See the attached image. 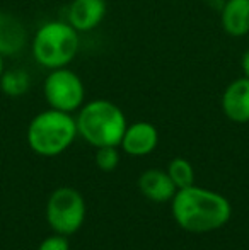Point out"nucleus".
<instances>
[{"mask_svg": "<svg viewBox=\"0 0 249 250\" xmlns=\"http://www.w3.org/2000/svg\"><path fill=\"white\" fill-rule=\"evenodd\" d=\"M171 213L184 231L210 233L226 227L232 216V206L226 196L193 184L176 191L171 199Z\"/></svg>", "mask_w": 249, "mask_h": 250, "instance_id": "f257e3e1", "label": "nucleus"}, {"mask_svg": "<svg viewBox=\"0 0 249 250\" xmlns=\"http://www.w3.org/2000/svg\"><path fill=\"white\" fill-rule=\"evenodd\" d=\"M77 131L94 148L120 146L128 126L125 112L114 102L96 99L86 102L75 118Z\"/></svg>", "mask_w": 249, "mask_h": 250, "instance_id": "f03ea898", "label": "nucleus"}, {"mask_svg": "<svg viewBox=\"0 0 249 250\" xmlns=\"http://www.w3.org/2000/svg\"><path fill=\"white\" fill-rule=\"evenodd\" d=\"M79 136L77 123L70 112L48 109L31 119L27 126V145L41 157H57L72 146Z\"/></svg>", "mask_w": 249, "mask_h": 250, "instance_id": "7ed1b4c3", "label": "nucleus"}, {"mask_svg": "<svg viewBox=\"0 0 249 250\" xmlns=\"http://www.w3.org/2000/svg\"><path fill=\"white\" fill-rule=\"evenodd\" d=\"M79 31L63 21L45 22L38 27L31 40L34 62L48 70L68 66L79 53Z\"/></svg>", "mask_w": 249, "mask_h": 250, "instance_id": "20e7f679", "label": "nucleus"}, {"mask_svg": "<svg viewBox=\"0 0 249 250\" xmlns=\"http://www.w3.org/2000/svg\"><path fill=\"white\" fill-rule=\"evenodd\" d=\"M46 221L53 233L65 237L77 233L86 221V201L72 188H58L50 194L46 203Z\"/></svg>", "mask_w": 249, "mask_h": 250, "instance_id": "39448f33", "label": "nucleus"}, {"mask_svg": "<svg viewBox=\"0 0 249 250\" xmlns=\"http://www.w3.org/2000/svg\"><path fill=\"white\" fill-rule=\"evenodd\" d=\"M43 94L51 109L72 114L84 105L86 87L75 72L63 66L50 70L43 83Z\"/></svg>", "mask_w": 249, "mask_h": 250, "instance_id": "423d86ee", "label": "nucleus"}, {"mask_svg": "<svg viewBox=\"0 0 249 250\" xmlns=\"http://www.w3.org/2000/svg\"><path fill=\"white\" fill-rule=\"evenodd\" d=\"M29 43V33L21 17L9 10H0V55L10 58L24 51Z\"/></svg>", "mask_w": 249, "mask_h": 250, "instance_id": "0eeeda50", "label": "nucleus"}, {"mask_svg": "<svg viewBox=\"0 0 249 250\" xmlns=\"http://www.w3.org/2000/svg\"><path fill=\"white\" fill-rule=\"evenodd\" d=\"M106 0H72L67 10V22L79 33H91L104 21Z\"/></svg>", "mask_w": 249, "mask_h": 250, "instance_id": "6e6552de", "label": "nucleus"}, {"mask_svg": "<svg viewBox=\"0 0 249 250\" xmlns=\"http://www.w3.org/2000/svg\"><path fill=\"white\" fill-rule=\"evenodd\" d=\"M159 143V133L152 123L136 121L128 125L121 138V150L130 157H145L152 153Z\"/></svg>", "mask_w": 249, "mask_h": 250, "instance_id": "1a4fd4ad", "label": "nucleus"}, {"mask_svg": "<svg viewBox=\"0 0 249 250\" xmlns=\"http://www.w3.org/2000/svg\"><path fill=\"white\" fill-rule=\"evenodd\" d=\"M220 105L227 119L237 125L249 123V79L241 77L226 87Z\"/></svg>", "mask_w": 249, "mask_h": 250, "instance_id": "9d476101", "label": "nucleus"}, {"mask_svg": "<svg viewBox=\"0 0 249 250\" xmlns=\"http://www.w3.org/2000/svg\"><path fill=\"white\" fill-rule=\"evenodd\" d=\"M136 186L143 198L159 204L169 203L178 191L167 170H160V168H149V170L142 172Z\"/></svg>", "mask_w": 249, "mask_h": 250, "instance_id": "9b49d317", "label": "nucleus"}, {"mask_svg": "<svg viewBox=\"0 0 249 250\" xmlns=\"http://www.w3.org/2000/svg\"><path fill=\"white\" fill-rule=\"evenodd\" d=\"M220 24L232 38L249 33V0H226L220 7Z\"/></svg>", "mask_w": 249, "mask_h": 250, "instance_id": "f8f14e48", "label": "nucleus"}, {"mask_svg": "<svg viewBox=\"0 0 249 250\" xmlns=\"http://www.w3.org/2000/svg\"><path fill=\"white\" fill-rule=\"evenodd\" d=\"M31 89V75L24 68H10L3 70L0 77V90L7 97H23Z\"/></svg>", "mask_w": 249, "mask_h": 250, "instance_id": "ddd939ff", "label": "nucleus"}, {"mask_svg": "<svg viewBox=\"0 0 249 250\" xmlns=\"http://www.w3.org/2000/svg\"><path fill=\"white\" fill-rule=\"evenodd\" d=\"M167 174H169L171 181L174 182L178 191L195 184V170L186 158H173L167 165Z\"/></svg>", "mask_w": 249, "mask_h": 250, "instance_id": "4468645a", "label": "nucleus"}, {"mask_svg": "<svg viewBox=\"0 0 249 250\" xmlns=\"http://www.w3.org/2000/svg\"><path fill=\"white\" fill-rule=\"evenodd\" d=\"M96 165L103 172H113L120 164V153H118L116 146H99L96 148Z\"/></svg>", "mask_w": 249, "mask_h": 250, "instance_id": "2eb2a0df", "label": "nucleus"}, {"mask_svg": "<svg viewBox=\"0 0 249 250\" xmlns=\"http://www.w3.org/2000/svg\"><path fill=\"white\" fill-rule=\"evenodd\" d=\"M38 250H70L68 237L60 233H53L41 242Z\"/></svg>", "mask_w": 249, "mask_h": 250, "instance_id": "dca6fc26", "label": "nucleus"}, {"mask_svg": "<svg viewBox=\"0 0 249 250\" xmlns=\"http://www.w3.org/2000/svg\"><path fill=\"white\" fill-rule=\"evenodd\" d=\"M241 70H243V75L249 79V48L243 53V58H241Z\"/></svg>", "mask_w": 249, "mask_h": 250, "instance_id": "f3484780", "label": "nucleus"}, {"mask_svg": "<svg viewBox=\"0 0 249 250\" xmlns=\"http://www.w3.org/2000/svg\"><path fill=\"white\" fill-rule=\"evenodd\" d=\"M3 70H5V66H3V56L0 55V77H2Z\"/></svg>", "mask_w": 249, "mask_h": 250, "instance_id": "a211bd4d", "label": "nucleus"}, {"mask_svg": "<svg viewBox=\"0 0 249 250\" xmlns=\"http://www.w3.org/2000/svg\"><path fill=\"white\" fill-rule=\"evenodd\" d=\"M40 2H51V0H40Z\"/></svg>", "mask_w": 249, "mask_h": 250, "instance_id": "6ab92c4d", "label": "nucleus"}]
</instances>
